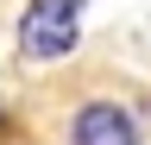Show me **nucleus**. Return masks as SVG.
<instances>
[{"label":"nucleus","instance_id":"nucleus-1","mask_svg":"<svg viewBox=\"0 0 151 145\" xmlns=\"http://www.w3.org/2000/svg\"><path fill=\"white\" fill-rule=\"evenodd\" d=\"M76 0H32L19 19V50L25 57H63L76 44Z\"/></svg>","mask_w":151,"mask_h":145},{"label":"nucleus","instance_id":"nucleus-2","mask_svg":"<svg viewBox=\"0 0 151 145\" xmlns=\"http://www.w3.org/2000/svg\"><path fill=\"white\" fill-rule=\"evenodd\" d=\"M76 145H139V126H132L126 107H113V101H88L82 114H76Z\"/></svg>","mask_w":151,"mask_h":145}]
</instances>
